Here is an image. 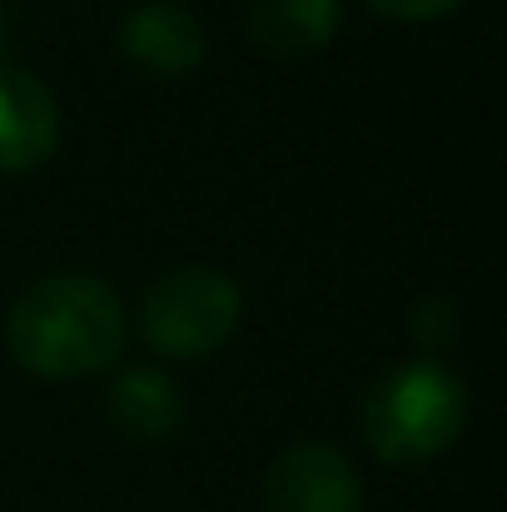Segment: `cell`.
I'll use <instances>...</instances> for the list:
<instances>
[{
  "mask_svg": "<svg viewBox=\"0 0 507 512\" xmlns=\"http://www.w3.org/2000/svg\"><path fill=\"white\" fill-rule=\"evenodd\" d=\"M120 294L95 274H45L5 314L10 358L35 378H90L125 348Z\"/></svg>",
  "mask_w": 507,
  "mask_h": 512,
  "instance_id": "6da1fadb",
  "label": "cell"
},
{
  "mask_svg": "<svg viewBox=\"0 0 507 512\" xmlns=\"http://www.w3.org/2000/svg\"><path fill=\"white\" fill-rule=\"evenodd\" d=\"M363 443L398 468L443 458L468 428V388L443 358H408L383 368L358 408Z\"/></svg>",
  "mask_w": 507,
  "mask_h": 512,
  "instance_id": "7a4b0ae2",
  "label": "cell"
},
{
  "mask_svg": "<svg viewBox=\"0 0 507 512\" xmlns=\"http://www.w3.org/2000/svg\"><path fill=\"white\" fill-rule=\"evenodd\" d=\"M244 294L224 269L184 264L160 274L140 299V339L165 358H204L234 339Z\"/></svg>",
  "mask_w": 507,
  "mask_h": 512,
  "instance_id": "3957f363",
  "label": "cell"
},
{
  "mask_svg": "<svg viewBox=\"0 0 507 512\" xmlns=\"http://www.w3.org/2000/svg\"><path fill=\"white\" fill-rule=\"evenodd\" d=\"M259 503L264 512H358L363 488L343 448L324 438H304V443H289L269 463Z\"/></svg>",
  "mask_w": 507,
  "mask_h": 512,
  "instance_id": "277c9868",
  "label": "cell"
},
{
  "mask_svg": "<svg viewBox=\"0 0 507 512\" xmlns=\"http://www.w3.org/2000/svg\"><path fill=\"white\" fill-rule=\"evenodd\" d=\"M120 50L150 75H189L209 50V30L184 0H135L120 15Z\"/></svg>",
  "mask_w": 507,
  "mask_h": 512,
  "instance_id": "5b68a950",
  "label": "cell"
},
{
  "mask_svg": "<svg viewBox=\"0 0 507 512\" xmlns=\"http://www.w3.org/2000/svg\"><path fill=\"white\" fill-rule=\"evenodd\" d=\"M60 145V105L50 85L0 60V174L40 170Z\"/></svg>",
  "mask_w": 507,
  "mask_h": 512,
  "instance_id": "8992f818",
  "label": "cell"
},
{
  "mask_svg": "<svg viewBox=\"0 0 507 512\" xmlns=\"http://www.w3.org/2000/svg\"><path fill=\"white\" fill-rule=\"evenodd\" d=\"M105 418L135 443H160L184 423V393H179V383L169 378L165 368L135 363V368H120L110 378Z\"/></svg>",
  "mask_w": 507,
  "mask_h": 512,
  "instance_id": "52a82bcc",
  "label": "cell"
},
{
  "mask_svg": "<svg viewBox=\"0 0 507 512\" xmlns=\"http://www.w3.org/2000/svg\"><path fill=\"white\" fill-rule=\"evenodd\" d=\"M244 30L264 55L304 60L338 35V0H249Z\"/></svg>",
  "mask_w": 507,
  "mask_h": 512,
  "instance_id": "ba28073f",
  "label": "cell"
},
{
  "mask_svg": "<svg viewBox=\"0 0 507 512\" xmlns=\"http://www.w3.org/2000/svg\"><path fill=\"white\" fill-rule=\"evenodd\" d=\"M408 339L423 348V358H438L448 343L458 339V299L448 294H423L408 309Z\"/></svg>",
  "mask_w": 507,
  "mask_h": 512,
  "instance_id": "9c48e42d",
  "label": "cell"
},
{
  "mask_svg": "<svg viewBox=\"0 0 507 512\" xmlns=\"http://www.w3.org/2000/svg\"><path fill=\"white\" fill-rule=\"evenodd\" d=\"M378 15H388V20H443V15H453L463 0H368Z\"/></svg>",
  "mask_w": 507,
  "mask_h": 512,
  "instance_id": "30bf717a",
  "label": "cell"
},
{
  "mask_svg": "<svg viewBox=\"0 0 507 512\" xmlns=\"http://www.w3.org/2000/svg\"><path fill=\"white\" fill-rule=\"evenodd\" d=\"M0 45H5V0H0Z\"/></svg>",
  "mask_w": 507,
  "mask_h": 512,
  "instance_id": "8fae6325",
  "label": "cell"
}]
</instances>
